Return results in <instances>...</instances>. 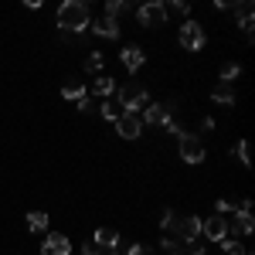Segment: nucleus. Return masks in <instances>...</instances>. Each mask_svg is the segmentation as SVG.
<instances>
[{
  "mask_svg": "<svg viewBox=\"0 0 255 255\" xmlns=\"http://www.w3.org/2000/svg\"><path fill=\"white\" fill-rule=\"evenodd\" d=\"M197 238H201V218H197V215H180L177 242H180V245H194Z\"/></svg>",
  "mask_w": 255,
  "mask_h": 255,
  "instance_id": "8",
  "label": "nucleus"
},
{
  "mask_svg": "<svg viewBox=\"0 0 255 255\" xmlns=\"http://www.w3.org/2000/svg\"><path fill=\"white\" fill-rule=\"evenodd\" d=\"M102 68H106V55H102V51H89V58H85V72L96 79V75H102Z\"/></svg>",
  "mask_w": 255,
  "mask_h": 255,
  "instance_id": "21",
  "label": "nucleus"
},
{
  "mask_svg": "<svg viewBox=\"0 0 255 255\" xmlns=\"http://www.w3.org/2000/svg\"><path fill=\"white\" fill-rule=\"evenodd\" d=\"M215 126H218V123H215L211 116H204V119H201V129H215Z\"/></svg>",
  "mask_w": 255,
  "mask_h": 255,
  "instance_id": "32",
  "label": "nucleus"
},
{
  "mask_svg": "<svg viewBox=\"0 0 255 255\" xmlns=\"http://www.w3.org/2000/svg\"><path fill=\"white\" fill-rule=\"evenodd\" d=\"M235 211H238L235 201H228V197H218V201H215V215L225 218V215H235Z\"/></svg>",
  "mask_w": 255,
  "mask_h": 255,
  "instance_id": "27",
  "label": "nucleus"
},
{
  "mask_svg": "<svg viewBox=\"0 0 255 255\" xmlns=\"http://www.w3.org/2000/svg\"><path fill=\"white\" fill-rule=\"evenodd\" d=\"M89 31L92 34H99V38H106V41H116L119 38V20H109V17H99L89 24Z\"/></svg>",
  "mask_w": 255,
  "mask_h": 255,
  "instance_id": "13",
  "label": "nucleus"
},
{
  "mask_svg": "<svg viewBox=\"0 0 255 255\" xmlns=\"http://www.w3.org/2000/svg\"><path fill=\"white\" fill-rule=\"evenodd\" d=\"M48 221H51L48 211H31V215H27V228H31L34 235H41V232H48Z\"/></svg>",
  "mask_w": 255,
  "mask_h": 255,
  "instance_id": "22",
  "label": "nucleus"
},
{
  "mask_svg": "<svg viewBox=\"0 0 255 255\" xmlns=\"http://www.w3.org/2000/svg\"><path fill=\"white\" fill-rule=\"evenodd\" d=\"M82 255H102V249H99L92 238H85V242H82Z\"/></svg>",
  "mask_w": 255,
  "mask_h": 255,
  "instance_id": "29",
  "label": "nucleus"
},
{
  "mask_svg": "<svg viewBox=\"0 0 255 255\" xmlns=\"http://www.w3.org/2000/svg\"><path fill=\"white\" fill-rule=\"evenodd\" d=\"M119 61H123V68H126L129 75H136L139 68H143V61H146V55H143L139 44H126V48L119 51Z\"/></svg>",
  "mask_w": 255,
  "mask_h": 255,
  "instance_id": "11",
  "label": "nucleus"
},
{
  "mask_svg": "<svg viewBox=\"0 0 255 255\" xmlns=\"http://www.w3.org/2000/svg\"><path fill=\"white\" fill-rule=\"evenodd\" d=\"M82 96H89V92H85V82H79V79H68L65 85H61V99H68V102H79Z\"/></svg>",
  "mask_w": 255,
  "mask_h": 255,
  "instance_id": "17",
  "label": "nucleus"
},
{
  "mask_svg": "<svg viewBox=\"0 0 255 255\" xmlns=\"http://www.w3.org/2000/svg\"><path fill=\"white\" fill-rule=\"evenodd\" d=\"M255 221H252V201H242L235 211V221L228 225V238H242V235H252Z\"/></svg>",
  "mask_w": 255,
  "mask_h": 255,
  "instance_id": "7",
  "label": "nucleus"
},
{
  "mask_svg": "<svg viewBox=\"0 0 255 255\" xmlns=\"http://www.w3.org/2000/svg\"><path fill=\"white\" fill-rule=\"evenodd\" d=\"M55 20H58L61 34H75V38H79L82 31H89L92 14H89V3H82V0H65L58 7V14H55Z\"/></svg>",
  "mask_w": 255,
  "mask_h": 255,
  "instance_id": "1",
  "label": "nucleus"
},
{
  "mask_svg": "<svg viewBox=\"0 0 255 255\" xmlns=\"http://www.w3.org/2000/svg\"><path fill=\"white\" fill-rule=\"evenodd\" d=\"M238 75H242V65H238V61H225V65H221V72H218V79L225 82V85H235Z\"/></svg>",
  "mask_w": 255,
  "mask_h": 255,
  "instance_id": "23",
  "label": "nucleus"
},
{
  "mask_svg": "<svg viewBox=\"0 0 255 255\" xmlns=\"http://www.w3.org/2000/svg\"><path fill=\"white\" fill-rule=\"evenodd\" d=\"M116 126V133L123 139H139V133H143V123H139V116H129V113H123V116L113 123Z\"/></svg>",
  "mask_w": 255,
  "mask_h": 255,
  "instance_id": "12",
  "label": "nucleus"
},
{
  "mask_svg": "<svg viewBox=\"0 0 255 255\" xmlns=\"http://www.w3.org/2000/svg\"><path fill=\"white\" fill-rule=\"evenodd\" d=\"M238 31L245 34V41H252V3L245 0V7L238 10Z\"/></svg>",
  "mask_w": 255,
  "mask_h": 255,
  "instance_id": "20",
  "label": "nucleus"
},
{
  "mask_svg": "<svg viewBox=\"0 0 255 255\" xmlns=\"http://www.w3.org/2000/svg\"><path fill=\"white\" fill-rule=\"evenodd\" d=\"M177 225H180V215H177L174 208H163V215H160V228H163L170 238H177Z\"/></svg>",
  "mask_w": 255,
  "mask_h": 255,
  "instance_id": "18",
  "label": "nucleus"
},
{
  "mask_svg": "<svg viewBox=\"0 0 255 255\" xmlns=\"http://www.w3.org/2000/svg\"><path fill=\"white\" fill-rule=\"evenodd\" d=\"M136 20H139V27L157 31V27L167 24V10H163V3H160V0H150V3L136 7Z\"/></svg>",
  "mask_w": 255,
  "mask_h": 255,
  "instance_id": "5",
  "label": "nucleus"
},
{
  "mask_svg": "<svg viewBox=\"0 0 255 255\" xmlns=\"http://www.w3.org/2000/svg\"><path fill=\"white\" fill-rule=\"evenodd\" d=\"M92 242H96L99 249L106 252V249L119 245V232H116V228H96V232H92Z\"/></svg>",
  "mask_w": 255,
  "mask_h": 255,
  "instance_id": "15",
  "label": "nucleus"
},
{
  "mask_svg": "<svg viewBox=\"0 0 255 255\" xmlns=\"http://www.w3.org/2000/svg\"><path fill=\"white\" fill-rule=\"evenodd\" d=\"M211 102H218V106H235V85L218 82L215 89H211Z\"/></svg>",
  "mask_w": 255,
  "mask_h": 255,
  "instance_id": "16",
  "label": "nucleus"
},
{
  "mask_svg": "<svg viewBox=\"0 0 255 255\" xmlns=\"http://www.w3.org/2000/svg\"><path fill=\"white\" fill-rule=\"evenodd\" d=\"M126 255H157V252H153L150 245H129V249H126Z\"/></svg>",
  "mask_w": 255,
  "mask_h": 255,
  "instance_id": "30",
  "label": "nucleus"
},
{
  "mask_svg": "<svg viewBox=\"0 0 255 255\" xmlns=\"http://www.w3.org/2000/svg\"><path fill=\"white\" fill-rule=\"evenodd\" d=\"M177 153H180L184 163H204V157H208V150H204L201 136H194V133L177 136Z\"/></svg>",
  "mask_w": 255,
  "mask_h": 255,
  "instance_id": "4",
  "label": "nucleus"
},
{
  "mask_svg": "<svg viewBox=\"0 0 255 255\" xmlns=\"http://www.w3.org/2000/svg\"><path fill=\"white\" fill-rule=\"evenodd\" d=\"M174 106L177 102H146L143 113H139V123H146V126H163L167 119L174 116Z\"/></svg>",
  "mask_w": 255,
  "mask_h": 255,
  "instance_id": "6",
  "label": "nucleus"
},
{
  "mask_svg": "<svg viewBox=\"0 0 255 255\" xmlns=\"http://www.w3.org/2000/svg\"><path fill=\"white\" fill-rule=\"evenodd\" d=\"M129 10H133V3H129V0H109V3H106V14H102V17L119 20L123 14H129Z\"/></svg>",
  "mask_w": 255,
  "mask_h": 255,
  "instance_id": "19",
  "label": "nucleus"
},
{
  "mask_svg": "<svg viewBox=\"0 0 255 255\" xmlns=\"http://www.w3.org/2000/svg\"><path fill=\"white\" fill-rule=\"evenodd\" d=\"M92 96L96 99H113L116 96V79H113V75H96V79H92Z\"/></svg>",
  "mask_w": 255,
  "mask_h": 255,
  "instance_id": "14",
  "label": "nucleus"
},
{
  "mask_svg": "<svg viewBox=\"0 0 255 255\" xmlns=\"http://www.w3.org/2000/svg\"><path fill=\"white\" fill-rule=\"evenodd\" d=\"M174 255H187V249H184V245H180V249H177V252Z\"/></svg>",
  "mask_w": 255,
  "mask_h": 255,
  "instance_id": "33",
  "label": "nucleus"
},
{
  "mask_svg": "<svg viewBox=\"0 0 255 255\" xmlns=\"http://www.w3.org/2000/svg\"><path fill=\"white\" fill-rule=\"evenodd\" d=\"M232 157H238L242 167H252V157H249V139H238L235 146H232Z\"/></svg>",
  "mask_w": 255,
  "mask_h": 255,
  "instance_id": "26",
  "label": "nucleus"
},
{
  "mask_svg": "<svg viewBox=\"0 0 255 255\" xmlns=\"http://www.w3.org/2000/svg\"><path fill=\"white\" fill-rule=\"evenodd\" d=\"M201 235L208 238V242H221V238H228V218H221V215L201 218Z\"/></svg>",
  "mask_w": 255,
  "mask_h": 255,
  "instance_id": "9",
  "label": "nucleus"
},
{
  "mask_svg": "<svg viewBox=\"0 0 255 255\" xmlns=\"http://www.w3.org/2000/svg\"><path fill=\"white\" fill-rule=\"evenodd\" d=\"M163 10H167V20L170 17H187V14H191V3H187V0H170V3H163Z\"/></svg>",
  "mask_w": 255,
  "mask_h": 255,
  "instance_id": "24",
  "label": "nucleus"
},
{
  "mask_svg": "<svg viewBox=\"0 0 255 255\" xmlns=\"http://www.w3.org/2000/svg\"><path fill=\"white\" fill-rule=\"evenodd\" d=\"M160 249H163L167 255H174L177 249H180V242H177V238H170V235H163V238H160Z\"/></svg>",
  "mask_w": 255,
  "mask_h": 255,
  "instance_id": "28",
  "label": "nucleus"
},
{
  "mask_svg": "<svg viewBox=\"0 0 255 255\" xmlns=\"http://www.w3.org/2000/svg\"><path fill=\"white\" fill-rule=\"evenodd\" d=\"M41 252L44 255H72V242H68V235H61V232H48Z\"/></svg>",
  "mask_w": 255,
  "mask_h": 255,
  "instance_id": "10",
  "label": "nucleus"
},
{
  "mask_svg": "<svg viewBox=\"0 0 255 255\" xmlns=\"http://www.w3.org/2000/svg\"><path fill=\"white\" fill-rule=\"evenodd\" d=\"M150 102L146 89L139 82H126V85H116V106L119 113H129V116H139V109Z\"/></svg>",
  "mask_w": 255,
  "mask_h": 255,
  "instance_id": "2",
  "label": "nucleus"
},
{
  "mask_svg": "<svg viewBox=\"0 0 255 255\" xmlns=\"http://www.w3.org/2000/svg\"><path fill=\"white\" fill-rule=\"evenodd\" d=\"M99 116L106 119V123H116L123 113H119V106L113 102V99H102V102H99Z\"/></svg>",
  "mask_w": 255,
  "mask_h": 255,
  "instance_id": "25",
  "label": "nucleus"
},
{
  "mask_svg": "<svg viewBox=\"0 0 255 255\" xmlns=\"http://www.w3.org/2000/svg\"><path fill=\"white\" fill-rule=\"evenodd\" d=\"M79 113H96V102H92V96H82V99H79Z\"/></svg>",
  "mask_w": 255,
  "mask_h": 255,
  "instance_id": "31",
  "label": "nucleus"
},
{
  "mask_svg": "<svg viewBox=\"0 0 255 255\" xmlns=\"http://www.w3.org/2000/svg\"><path fill=\"white\" fill-rule=\"evenodd\" d=\"M177 41H180V48H187V51H204L208 48V31H204V24H197V20H184L180 24V31H177Z\"/></svg>",
  "mask_w": 255,
  "mask_h": 255,
  "instance_id": "3",
  "label": "nucleus"
}]
</instances>
